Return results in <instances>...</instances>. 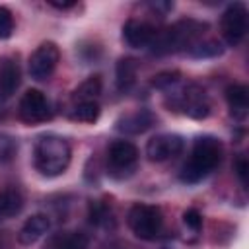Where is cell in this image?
<instances>
[{
  "label": "cell",
  "instance_id": "obj_27",
  "mask_svg": "<svg viewBox=\"0 0 249 249\" xmlns=\"http://www.w3.org/2000/svg\"><path fill=\"white\" fill-rule=\"evenodd\" d=\"M233 169H235V175L241 183V187H247V173H249V163H247V158L243 154H239L233 161Z\"/></svg>",
  "mask_w": 249,
  "mask_h": 249
},
{
  "label": "cell",
  "instance_id": "obj_29",
  "mask_svg": "<svg viewBox=\"0 0 249 249\" xmlns=\"http://www.w3.org/2000/svg\"><path fill=\"white\" fill-rule=\"evenodd\" d=\"M10 247V235L8 231H0V249H8Z\"/></svg>",
  "mask_w": 249,
  "mask_h": 249
},
{
  "label": "cell",
  "instance_id": "obj_19",
  "mask_svg": "<svg viewBox=\"0 0 249 249\" xmlns=\"http://www.w3.org/2000/svg\"><path fill=\"white\" fill-rule=\"evenodd\" d=\"M103 89V82L101 76H89L88 80H84L72 93V103H82V101H97V97L101 95Z\"/></svg>",
  "mask_w": 249,
  "mask_h": 249
},
{
  "label": "cell",
  "instance_id": "obj_6",
  "mask_svg": "<svg viewBox=\"0 0 249 249\" xmlns=\"http://www.w3.org/2000/svg\"><path fill=\"white\" fill-rule=\"evenodd\" d=\"M138 148L130 140H115L107 148V175L113 179H128L138 167Z\"/></svg>",
  "mask_w": 249,
  "mask_h": 249
},
{
  "label": "cell",
  "instance_id": "obj_21",
  "mask_svg": "<svg viewBox=\"0 0 249 249\" xmlns=\"http://www.w3.org/2000/svg\"><path fill=\"white\" fill-rule=\"evenodd\" d=\"M222 53H224V45L218 39H200L187 51V54L195 58H214V56H220Z\"/></svg>",
  "mask_w": 249,
  "mask_h": 249
},
{
  "label": "cell",
  "instance_id": "obj_16",
  "mask_svg": "<svg viewBox=\"0 0 249 249\" xmlns=\"http://www.w3.org/2000/svg\"><path fill=\"white\" fill-rule=\"evenodd\" d=\"M138 78V60L132 56H123L119 58L115 66V84L121 93H126L134 88Z\"/></svg>",
  "mask_w": 249,
  "mask_h": 249
},
{
  "label": "cell",
  "instance_id": "obj_18",
  "mask_svg": "<svg viewBox=\"0 0 249 249\" xmlns=\"http://www.w3.org/2000/svg\"><path fill=\"white\" fill-rule=\"evenodd\" d=\"M23 210V195L18 187H6L0 191V220L14 218Z\"/></svg>",
  "mask_w": 249,
  "mask_h": 249
},
{
  "label": "cell",
  "instance_id": "obj_13",
  "mask_svg": "<svg viewBox=\"0 0 249 249\" xmlns=\"http://www.w3.org/2000/svg\"><path fill=\"white\" fill-rule=\"evenodd\" d=\"M21 82V70L14 56H0V101L10 99Z\"/></svg>",
  "mask_w": 249,
  "mask_h": 249
},
{
  "label": "cell",
  "instance_id": "obj_22",
  "mask_svg": "<svg viewBox=\"0 0 249 249\" xmlns=\"http://www.w3.org/2000/svg\"><path fill=\"white\" fill-rule=\"evenodd\" d=\"M89 220H91V224H95V226H113V212H111V208L107 206V204H103V202H93L91 206H89Z\"/></svg>",
  "mask_w": 249,
  "mask_h": 249
},
{
  "label": "cell",
  "instance_id": "obj_4",
  "mask_svg": "<svg viewBox=\"0 0 249 249\" xmlns=\"http://www.w3.org/2000/svg\"><path fill=\"white\" fill-rule=\"evenodd\" d=\"M126 224L138 239L152 241L161 233V228H163L161 208L156 206V204L138 202V204L130 206V210L126 214Z\"/></svg>",
  "mask_w": 249,
  "mask_h": 249
},
{
  "label": "cell",
  "instance_id": "obj_10",
  "mask_svg": "<svg viewBox=\"0 0 249 249\" xmlns=\"http://www.w3.org/2000/svg\"><path fill=\"white\" fill-rule=\"evenodd\" d=\"M185 148V140L173 132H161L146 142V156L150 161H167L177 158Z\"/></svg>",
  "mask_w": 249,
  "mask_h": 249
},
{
  "label": "cell",
  "instance_id": "obj_12",
  "mask_svg": "<svg viewBox=\"0 0 249 249\" xmlns=\"http://www.w3.org/2000/svg\"><path fill=\"white\" fill-rule=\"evenodd\" d=\"M115 124V128L123 134H142L156 124V115L148 109H136L132 113L121 115Z\"/></svg>",
  "mask_w": 249,
  "mask_h": 249
},
{
  "label": "cell",
  "instance_id": "obj_9",
  "mask_svg": "<svg viewBox=\"0 0 249 249\" xmlns=\"http://www.w3.org/2000/svg\"><path fill=\"white\" fill-rule=\"evenodd\" d=\"M18 113H19V119L27 124L45 123L51 119V103L41 89L31 88L21 95L19 105H18Z\"/></svg>",
  "mask_w": 249,
  "mask_h": 249
},
{
  "label": "cell",
  "instance_id": "obj_8",
  "mask_svg": "<svg viewBox=\"0 0 249 249\" xmlns=\"http://www.w3.org/2000/svg\"><path fill=\"white\" fill-rule=\"evenodd\" d=\"M60 60V51L56 47V43L53 41H45L41 43L33 54L29 56V74L33 80L37 82H45L53 76L56 64Z\"/></svg>",
  "mask_w": 249,
  "mask_h": 249
},
{
  "label": "cell",
  "instance_id": "obj_14",
  "mask_svg": "<svg viewBox=\"0 0 249 249\" xmlns=\"http://www.w3.org/2000/svg\"><path fill=\"white\" fill-rule=\"evenodd\" d=\"M49 228H51V220H49L47 214H33L19 228V231H18V243H21V245H33L43 235H47Z\"/></svg>",
  "mask_w": 249,
  "mask_h": 249
},
{
  "label": "cell",
  "instance_id": "obj_2",
  "mask_svg": "<svg viewBox=\"0 0 249 249\" xmlns=\"http://www.w3.org/2000/svg\"><path fill=\"white\" fill-rule=\"evenodd\" d=\"M208 31L206 21H198L193 18L179 19L165 29H158L150 49L156 54L169 53H187L195 43H198Z\"/></svg>",
  "mask_w": 249,
  "mask_h": 249
},
{
  "label": "cell",
  "instance_id": "obj_26",
  "mask_svg": "<svg viewBox=\"0 0 249 249\" xmlns=\"http://www.w3.org/2000/svg\"><path fill=\"white\" fill-rule=\"evenodd\" d=\"M183 224L189 230H193V231H200V228H202V214L196 208H189V210L183 212Z\"/></svg>",
  "mask_w": 249,
  "mask_h": 249
},
{
  "label": "cell",
  "instance_id": "obj_25",
  "mask_svg": "<svg viewBox=\"0 0 249 249\" xmlns=\"http://www.w3.org/2000/svg\"><path fill=\"white\" fill-rule=\"evenodd\" d=\"M14 33V16L8 8L0 6V41L10 39Z\"/></svg>",
  "mask_w": 249,
  "mask_h": 249
},
{
  "label": "cell",
  "instance_id": "obj_7",
  "mask_svg": "<svg viewBox=\"0 0 249 249\" xmlns=\"http://www.w3.org/2000/svg\"><path fill=\"white\" fill-rule=\"evenodd\" d=\"M220 29L226 45L237 47L247 31V8L243 2H231L220 18Z\"/></svg>",
  "mask_w": 249,
  "mask_h": 249
},
{
  "label": "cell",
  "instance_id": "obj_23",
  "mask_svg": "<svg viewBox=\"0 0 249 249\" xmlns=\"http://www.w3.org/2000/svg\"><path fill=\"white\" fill-rule=\"evenodd\" d=\"M181 80V74L177 70H167V72H160L154 76L152 80V86L158 88V89H163V91H169L173 86H177Z\"/></svg>",
  "mask_w": 249,
  "mask_h": 249
},
{
  "label": "cell",
  "instance_id": "obj_28",
  "mask_svg": "<svg viewBox=\"0 0 249 249\" xmlns=\"http://www.w3.org/2000/svg\"><path fill=\"white\" fill-rule=\"evenodd\" d=\"M53 8H56V10H70V8H74L76 6V2H49Z\"/></svg>",
  "mask_w": 249,
  "mask_h": 249
},
{
  "label": "cell",
  "instance_id": "obj_20",
  "mask_svg": "<svg viewBox=\"0 0 249 249\" xmlns=\"http://www.w3.org/2000/svg\"><path fill=\"white\" fill-rule=\"evenodd\" d=\"M101 115V107L97 101H82V103H74L72 111H70V119L78 121V123H95Z\"/></svg>",
  "mask_w": 249,
  "mask_h": 249
},
{
  "label": "cell",
  "instance_id": "obj_15",
  "mask_svg": "<svg viewBox=\"0 0 249 249\" xmlns=\"http://www.w3.org/2000/svg\"><path fill=\"white\" fill-rule=\"evenodd\" d=\"M230 115L237 121H243L249 111V89L243 84H230L224 91Z\"/></svg>",
  "mask_w": 249,
  "mask_h": 249
},
{
  "label": "cell",
  "instance_id": "obj_17",
  "mask_svg": "<svg viewBox=\"0 0 249 249\" xmlns=\"http://www.w3.org/2000/svg\"><path fill=\"white\" fill-rule=\"evenodd\" d=\"M88 235L84 231H56L53 233L43 249H88Z\"/></svg>",
  "mask_w": 249,
  "mask_h": 249
},
{
  "label": "cell",
  "instance_id": "obj_11",
  "mask_svg": "<svg viewBox=\"0 0 249 249\" xmlns=\"http://www.w3.org/2000/svg\"><path fill=\"white\" fill-rule=\"evenodd\" d=\"M158 29L144 21V19H136V18H130L124 25H123V39L128 47L132 49H146L152 45L154 37H156Z\"/></svg>",
  "mask_w": 249,
  "mask_h": 249
},
{
  "label": "cell",
  "instance_id": "obj_5",
  "mask_svg": "<svg viewBox=\"0 0 249 249\" xmlns=\"http://www.w3.org/2000/svg\"><path fill=\"white\" fill-rule=\"evenodd\" d=\"M169 107L175 111H181L183 115H187L189 119H195V121L206 119L212 109L208 93L198 84H187L179 91H173Z\"/></svg>",
  "mask_w": 249,
  "mask_h": 249
},
{
  "label": "cell",
  "instance_id": "obj_3",
  "mask_svg": "<svg viewBox=\"0 0 249 249\" xmlns=\"http://www.w3.org/2000/svg\"><path fill=\"white\" fill-rule=\"evenodd\" d=\"M72 160V148L58 134H41L33 146V165L43 177L62 175Z\"/></svg>",
  "mask_w": 249,
  "mask_h": 249
},
{
  "label": "cell",
  "instance_id": "obj_1",
  "mask_svg": "<svg viewBox=\"0 0 249 249\" xmlns=\"http://www.w3.org/2000/svg\"><path fill=\"white\" fill-rule=\"evenodd\" d=\"M222 158H224V146L216 136L210 134L198 136L193 142L189 160L183 163L179 171V179L189 185L198 183L222 163Z\"/></svg>",
  "mask_w": 249,
  "mask_h": 249
},
{
  "label": "cell",
  "instance_id": "obj_24",
  "mask_svg": "<svg viewBox=\"0 0 249 249\" xmlns=\"http://www.w3.org/2000/svg\"><path fill=\"white\" fill-rule=\"evenodd\" d=\"M16 152H18L16 140H14L10 134L0 132V163H6V161H10V160H14Z\"/></svg>",
  "mask_w": 249,
  "mask_h": 249
}]
</instances>
